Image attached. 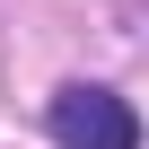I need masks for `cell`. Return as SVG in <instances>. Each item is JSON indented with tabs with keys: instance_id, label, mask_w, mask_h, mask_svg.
<instances>
[{
	"instance_id": "obj_1",
	"label": "cell",
	"mask_w": 149,
	"mask_h": 149,
	"mask_svg": "<svg viewBox=\"0 0 149 149\" xmlns=\"http://www.w3.org/2000/svg\"><path fill=\"white\" fill-rule=\"evenodd\" d=\"M44 123H53L61 149H140V114H132L114 88H88V79H70Z\"/></svg>"
}]
</instances>
